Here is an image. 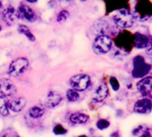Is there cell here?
<instances>
[{"mask_svg": "<svg viewBox=\"0 0 152 137\" xmlns=\"http://www.w3.org/2000/svg\"><path fill=\"white\" fill-rule=\"evenodd\" d=\"M134 20L139 22H145L152 17V3L148 0H140L137 1L134 8L133 13L132 14Z\"/></svg>", "mask_w": 152, "mask_h": 137, "instance_id": "cell-1", "label": "cell"}, {"mask_svg": "<svg viewBox=\"0 0 152 137\" xmlns=\"http://www.w3.org/2000/svg\"><path fill=\"white\" fill-rule=\"evenodd\" d=\"M133 70L132 75L134 79H142L148 75L151 71V65L145 61V59L141 55H137L132 60Z\"/></svg>", "mask_w": 152, "mask_h": 137, "instance_id": "cell-2", "label": "cell"}, {"mask_svg": "<svg viewBox=\"0 0 152 137\" xmlns=\"http://www.w3.org/2000/svg\"><path fill=\"white\" fill-rule=\"evenodd\" d=\"M113 20L118 27L123 29L131 28L134 23V18L128 8H122L118 10L114 15Z\"/></svg>", "mask_w": 152, "mask_h": 137, "instance_id": "cell-3", "label": "cell"}, {"mask_svg": "<svg viewBox=\"0 0 152 137\" xmlns=\"http://www.w3.org/2000/svg\"><path fill=\"white\" fill-rule=\"evenodd\" d=\"M112 45L113 41L110 37L107 35H101L96 37L92 45V49L97 54H105L111 50Z\"/></svg>", "mask_w": 152, "mask_h": 137, "instance_id": "cell-4", "label": "cell"}, {"mask_svg": "<svg viewBox=\"0 0 152 137\" xmlns=\"http://www.w3.org/2000/svg\"><path fill=\"white\" fill-rule=\"evenodd\" d=\"M133 35H132L128 31H123L117 35L115 39L116 46L123 52H131L133 47Z\"/></svg>", "mask_w": 152, "mask_h": 137, "instance_id": "cell-5", "label": "cell"}, {"mask_svg": "<svg viewBox=\"0 0 152 137\" xmlns=\"http://www.w3.org/2000/svg\"><path fill=\"white\" fill-rule=\"evenodd\" d=\"M28 67L29 61L26 58H17L11 62L8 68V74L12 77H19L26 71Z\"/></svg>", "mask_w": 152, "mask_h": 137, "instance_id": "cell-6", "label": "cell"}, {"mask_svg": "<svg viewBox=\"0 0 152 137\" xmlns=\"http://www.w3.org/2000/svg\"><path fill=\"white\" fill-rule=\"evenodd\" d=\"M91 84V79L86 74H78L70 79V86L75 91H84Z\"/></svg>", "mask_w": 152, "mask_h": 137, "instance_id": "cell-7", "label": "cell"}, {"mask_svg": "<svg viewBox=\"0 0 152 137\" xmlns=\"http://www.w3.org/2000/svg\"><path fill=\"white\" fill-rule=\"evenodd\" d=\"M17 92L15 85L8 79H0V94L3 97H9L15 94Z\"/></svg>", "mask_w": 152, "mask_h": 137, "instance_id": "cell-8", "label": "cell"}, {"mask_svg": "<svg viewBox=\"0 0 152 137\" xmlns=\"http://www.w3.org/2000/svg\"><path fill=\"white\" fill-rule=\"evenodd\" d=\"M151 110H152V102L148 98L138 100L133 106V111L137 114L148 115L151 112Z\"/></svg>", "mask_w": 152, "mask_h": 137, "instance_id": "cell-9", "label": "cell"}, {"mask_svg": "<svg viewBox=\"0 0 152 137\" xmlns=\"http://www.w3.org/2000/svg\"><path fill=\"white\" fill-rule=\"evenodd\" d=\"M17 16L20 19L25 20L29 22H34L37 20L36 13L27 5L22 4L17 11Z\"/></svg>", "mask_w": 152, "mask_h": 137, "instance_id": "cell-10", "label": "cell"}, {"mask_svg": "<svg viewBox=\"0 0 152 137\" xmlns=\"http://www.w3.org/2000/svg\"><path fill=\"white\" fill-rule=\"evenodd\" d=\"M137 90L142 96H147L152 92V76H146L137 83Z\"/></svg>", "mask_w": 152, "mask_h": 137, "instance_id": "cell-11", "label": "cell"}, {"mask_svg": "<svg viewBox=\"0 0 152 137\" xmlns=\"http://www.w3.org/2000/svg\"><path fill=\"white\" fill-rule=\"evenodd\" d=\"M108 87L106 83H101L98 86V87L95 89L91 99L95 102H103L108 95Z\"/></svg>", "mask_w": 152, "mask_h": 137, "instance_id": "cell-12", "label": "cell"}, {"mask_svg": "<svg viewBox=\"0 0 152 137\" xmlns=\"http://www.w3.org/2000/svg\"><path fill=\"white\" fill-rule=\"evenodd\" d=\"M133 47L137 49H145L149 44L150 37H148L140 32H135L133 34Z\"/></svg>", "mask_w": 152, "mask_h": 137, "instance_id": "cell-13", "label": "cell"}, {"mask_svg": "<svg viewBox=\"0 0 152 137\" xmlns=\"http://www.w3.org/2000/svg\"><path fill=\"white\" fill-rule=\"evenodd\" d=\"M7 102V107L9 110H11L14 112H20L22 111L25 105H26V100L23 97H18L15 99L9 100Z\"/></svg>", "mask_w": 152, "mask_h": 137, "instance_id": "cell-14", "label": "cell"}, {"mask_svg": "<svg viewBox=\"0 0 152 137\" xmlns=\"http://www.w3.org/2000/svg\"><path fill=\"white\" fill-rule=\"evenodd\" d=\"M62 102V96L59 93L51 91L48 93L46 100V106L49 109H54Z\"/></svg>", "mask_w": 152, "mask_h": 137, "instance_id": "cell-15", "label": "cell"}, {"mask_svg": "<svg viewBox=\"0 0 152 137\" xmlns=\"http://www.w3.org/2000/svg\"><path fill=\"white\" fill-rule=\"evenodd\" d=\"M2 17H3V20L5 21V22L7 24L12 25V24L15 23V22L16 21V19H18L17 11L13 6H8L3 12Z\"/></svg>", "mask_w": 152, "mask_h": 137, "instance_id": "cell-16", "label": "cell"}, {"mask_svg": "<svg viewBox=\"0 0 152 137\" xmlns=\"http://www.w3.org/2000/svg\"><path fill=\"white\" fill-rule=\"evenodd\" d=\"M91 30H93V33L97 37H99L101 35H106L105 33L109 30V25L106 21L99 20L95 22V24L92 26Z\"/></svg>", "mask_w": 152, "mask_h": 137, "instance_id": "cell-17", "label": "cell"}, {"mask_svg": "<svg viewBox=\"0 0 152 137\" xmlns=\"http://www.w3.org/2000/svg\"><path fill=\"white\" fill-rule=\"evenodd\" d=\"M69 120L71 121L72 124L74 125H83V124H86L90 120V118L88 115L84 113L76 112V113H72L70 116Z\"/></svg>", "mask_w": 152, "mask_h": 137, "instance_id": "cell-18", "label": "cell"}, {"mask_svg": "<svg viewBox=\"0 0 152 137\" xmlns=\"http://www.w3.org/2000/svg\"><path fill=\"white\" fill-rule=\"evenodd\" d=\"M29 115L32 118H41L44 113H45V109L42 107V106H39V105H35V106H32L29 111H28Z\"/></svg>", "mask_w": 152, "mask_h": 137, "instance_id": "cell-19", "label": "cell"}, {"mask_svg": "<svg viewBox=\"0 0 152 137\" xmlns=\"http://www.w3.org/2000/svg\"><path fill=\"white\" fill-rule=\"evenodd\" d=\"M18 31L21 33V34H23L30 41H31V42H34L35 41V37H34V35L31 32V30H30V29L26 26V25H23V24H21V25H19L18 26Z\"/></svg>", "mask_w": 152, "mask_h": 137, "instance_id": "cell-20", "label": "cell"}, {"mask_svg": "<svg viewBox=\"0 0 152 137\" xmlns=\"http://www.w3.org/2000/svg\"><path fill=\"white\" fill-rule=\"evenodd\" d=\"M0 115L3 117H7L9 115V109L7 107V102L3 96H0Z\"/></svg>", "mask_w": 152, "mask_h": 137, "instance_id": "cell-21", "label": "cell"}, {"mask_svg": "<svg viewBox=\"0 0 152 137\" xmlns=\"http://www.w3.org/2000/svg\"><path fill=\"white\" fill-rule=\"evenodd\" d=\"M66 98L70 102H75L80 100V94L77 91L73 89H69L66 93Z\"/></svg>", "mask_w": 152, "mask_h": 137, "instance_id": "cell-22", "label": "cell"}, {"mask_svg": "<svg viewBox=\"0 0 152 137\" xmlns=\"http://www.w3.org/2000/svg\"><path fill=\"white\" fill-rule=\"evenodd\" d=\"M69 15H70V14H69V12H68V11H66V10H63V11H61V12L58 14L57 18H56V21H57L58 22H65V21L68 19Z\"/></svg>", "mask_w": 152, "mask_h": 137, "instance_id": "cell-23", "label": "cell"}, {"mask_svg": "<svg viewBox=\"0 0 152 137\" xmlns=\"http://www.w3.org/2000/svg\"><path fill=\"white\" fill-rule=\"evenodd\" d=\"M110 125V122L107 119H99L97 122V127L99 130H105Z\"/></svg>", "mask_w": 152, "mask_h": 137, "instance_id": "cell-24", "label": "cell"}, {"mask_svg": "<svg viewBox=\"0 0 152 137\" xmlns=\"http://www.w3.org/2000/svg\"><path fill=\"white\" fill-rule=\"evenodd\" d=\"M54 133L56 134V135H63V134H65L66 133V129L64 128V126L62 125H56L55 127H54V130H53Z\"/></svg>", "mask_w": 152, "mask_h": 137, "instance_id": "cell-25", "label": "cell"}, {"mask_svg": "<svg viewBox=\"0 0 152 137\" xmlns=\"http://www.w3.org/2000/svg\"><path fill=\"white\" fill-rule=\"evenodd\" d=\"M109 83H110V86H111V87H112V89L114 91H117L120 88V84H119V82H118L116 78L111 77L110 79H109Z\"/></svg>", "mask_w": 152, "mask_h": 137, "instance_id": "cell-26", "label": "cell"}, {"mask_svg": "<svg viewBox=\"0 0 152 137\" xmlns=\"http://www.w3.org/2000/svg\"><path fill=\"white\" fill-rule=\"evenodd\" d=\"M147 129L144 128V125H139L138 127H136L133 131H132V135H140L141 133H143Z\"/></svg>", "mask_w": 152, "mask_h": 137, "instance_id": "cell-27", "label": "cell"}, {"mask_svg": "<svg viewBox=\"0 0 152 137\" xmlns=\"http://www.w3.org/2000/svg\"><path fill=\"white\" fill-rule=\"evenodd\" d=\"M140 137H152V134H151L150 132L147 129L143 133H141V134L140 135Z\"/></svg>", "mask_w": 152, "mask_h": 137, "instance_id": "cell-28", "label": "cell"}, {"mask_svg": "<svg viewBox=\"0 0 152 137\" xmlns=\"http://www.w3.org/2000/svg\"><path fill=\"white\" fill-rule=\"evenodd\" d=\"M111 137H119L118 132H115V133H114L113 134H111Z\"/></svg>", "mask_w": 152, "mask_h": 137, "instance_id": "cell-29", "label": "cell"}, {"mask_svg": "<svg viewBox=\"0 0 152 137\" xmlns=\"http://www.w3.org/2000/svg\"><path fill=\"white\" fill-rule=\"evenodd\" d=\"M79 137H87L86 135H84V134H83V135H80Z\"/></svg>", "mask_w": 152, "mask_h": 137, "instance_id": "cell-30", "label": "cell"}, {"mask_svg": "<svg viewBox=\"0 0 152 137\" xmlns=\"http://www.w3.org/2000/svg\"><path fill=\"white\" fill-rule=\"evenodd\" d=\"M1 7H2V2L0 1V9H1Z\"/></svg>", "mask_w": 152, "mask_h": 137, "instance_id": "cell-31", "label": "cell"}, {"mask_svg": "<svg viewBox=\"0 0 152 137\" xmlns=\"http://www.w3.org/2000/svg\"><path fill=\"white\" fill-rule=\"evenodd\" d=\"M15 137H20V136H15Z\"/></svg>", "mask_w": 152, "mask_h": 137, "instance_id": "cell-32", "label": "cell"}, {"mask_svg": "<svg viewBox=\"0 0 152 137\" xmlns=\"http://www.w3.org/2000/svg\"><path fill=\"white\" fill-rule=\"evenodd\" d=\"M0 30H1V28H0Z\"/></svg>", "mask_w": 152, "mask_h": 137, "instance_id": "cell-33", "label": "cell"}]
</instances>
